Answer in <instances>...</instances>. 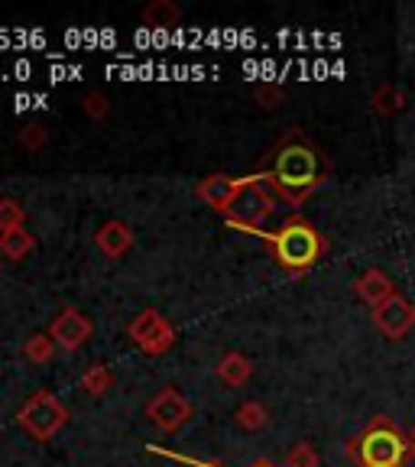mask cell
Listing matches in <instances>:
<instances>
[{"label":"cell","instance_id":"obj_1","mask_svg":"<svg viewBox=\"0 0 415 467\" xmlns=\"http://www.w3.org/2000/svg\"><path fill=\"white\" fill-rule=\"evenodd\" d=\"M321 175H325V166H321L318 150L306 137L292 133L266 156V166L260 172H254V182L266 185L279 198H285L292 208H299L318 189Z\"/></svg>","mask_w":415,"mask_h":467},{"label":"cell","instance_id":"obj_2","mask_svg":"<svg viewBox=\"0 0 415 467\" xmlns=\"http://www.w3.org/2000/svg\"><path fill=\"white\" fill-rule=\"evenodd\" d=\"M227 224H231L233 231L254 234V237L266 241L273 260H276L285 273L312 270L315 263L321 260V254H325V241H321V234L302 218H289L279 231H263V227L241 224V221H227Z\"/></svg>","mask_w":415,"mask_h":467},{"label":"cell","instance_id":"obj_3","mask_svg":"<svg viewBox=\"0 0 415 467\" xmlns=\"http://www.w3.org/2000/svg\"><path fill=\"white\" fill-rule=\"evenodd\" d=\"M72 412L52 389H36L20 409H16V425L26 431L33 441H52L66 429Z\"/></svg>","mask_w":415,"mask_h":467},{"label":"cell","instance_id":"obj_4","mask_svg":"<svg viewBox=\"0 0 415 467\" xmlns=\"http://www.w3.org/2000/svg\"><path fill=\"white\" fill-rule=\"evenodd\" d=\"M350 454H354V461H358L360 467H402V461H406V454H409V445H406V438L389 422H373L370 429L354 441Z\"/></svg>","mask_w":415,"mask_h":467},{"label":"cell","instance_id":"obj_5","mask_svg":"<svg viewBox=\"0 0 415 467\" xmlns=\"http://www.w3.org/2000/svg\"><path fill=\"white\" fill-rule=\"evenodd\" d=\"M127 337H130V344H137V348L143 350L146 358H162V354L172 350L175 328L160 308H143V312L127 325Z\"/></svg>","mask_w":415,"mask_h":467},{"label":"cell","instance_id":"obj_6","mask_svg":"<svg viewBox=\"0 0 415 467\" xmlns=\"http://www.w3.org/2000/svg\"><path fill=\"white\" fill-rule=\"evenodd\" d=\"M254 185V179L250 175H227V172H214V175H204L202 182L195 185V195L202 198L208 208H214L218 214H224V218H233V212H237V204L244 202V195H247V189Z\"/></svg>","mask_w":415,"mask_h":467},{"label":"cell","instance_id":"obj_7","mask_svg":"<svg viewBox=\"0 0 415 467\" xmlns=\"http://www.w3.org/2000/svg\"><path fill=\"white\" fill-rule=\"evenodd\" d=\"M146 416H150V422H153L160 431L175 435V431L185 429V425L192 422V416H195V406H192V402L185 400V396L179 393L175 387H162L153 400L146 402Z\"/></svg>","mask_w":415,"mask_h":467},{"label":"cell","instance_id":"obj_8","mask_svg":"<svg viewBox=\"0 0 415 467\" xmlns=\"http://www.w3.org/2000/svg\"><path fill=\"white\" fill-rule=\"evenodd\" d=\"M91 335H95V321L88 318L85 312H78L75 306H66L49 325V337L62 350H78Z\"/></svg>","mask_w":415,"mask_h":467},{"label":"cell","instance_id":"obj_9","mask_svg":"<svg viewBox=\"0 0 415 467\" xmlns=\"http://www.w3.org/2000/svg\"><path fill=\"white\" fill-rule=\"evenodd\" d=\"M373 325H377L389 341H399L415 325V308L409 306L402 296H389V299L383 302V306H377V312H373Z\"/></svg>","mask_w":415,"mask_h":467},{"label":"cell","instance_id":"obj_10","mask_svg":"<svg viewBox=\"0 0 415 467\" xmlns=\"http://www.w3.org/2000/svg\"><path fill=\"white\" fill-rule=\"evenodd\" d=\"M133 241H137V237H133V227L127 224V221H120V218L104 221V224L98 227V234H95V247L101 250L108 260H120V256L133 247Z\"/></svg>","mask_w":415,"mask_h":467},{"label":"cell","instance_id":"obj_11","mask_svg":"<svg viewBox=\"0 0 415 467\" xmlns=\"http://www.w3.org/2000/svg\"><path fill=\"white\" fill-rule=\"evenodd\" d=\"M214 373H218V379L224 387L237 389L254 377V364H250V358H244L241 350H227L224 358L218 360V367H214Z\"/></svg>","mask_w":415,"mask_h":467},{"label":"cell","instance_id":"obj_12","mask_svg":"<svg viewBox=\"0 0 415 467\" xmlns=\"http://www.w3.org/2000/svg\"><path fill=\"white\" fill-rule=\"evenodd\" d=\"M358 296L364 302H370L373 308H377V306H383V302H387L389 296H396V292H393V283H389L387 273L367 270L364 276L358 279Z\"/></svg>","mask_w":415,"mask_h":467},{"label":"cell","instance_id":"obj_13","mask_svg":"<svg viewBox=\"0 0 415 467\" xmlns=\"http://www.w3.org/2000/svg\"><path fill=\"white\" fill-rule=\"evenodd\" d=\"M140 20L146 26L153 29H169V26H179L182 23V7L175 4V0H153V4H146Z\"/></svg>","mask_w":415,"mask_h":467},{"label":"cell","instance_id":"obj_14","mask_svg":"<svg viewBox=\"0 0 415 467\" xmlns=\"http://www.w3.org/2000/svg\"><path fill=\"white\" fill-rule=\"evenodd\" d=\"M114 387H117L114 370H110V367H104V364H91L85 373H81V389H85L91 400H104V396H108Z\"/></svg>","mask_w":415,"mask_h":467},{"label":"cell","instance_id":"obj_15","mask_svg":"<svg viewBox=\"0 0 415 467\" xmlns=\"http://www.w3.org/2000/svg\"><path fill=\"white\" fill-rule=\"evenodd\" d=\"M36 247V237L26 231V224L16 227V231H7L0 234V254L7 256V260H26Z\"/></svg>","mask_w":415,"mask_h":467},{"label":"cell","instance_id":"obj_16","mask_svg":"<svg viewBox=\"0 0 415 467\" xmlns=\"http://www.w3.org/2000/svg\"><path fill=\"white\" fill-rule=\"evenodd\" d=\"M233 422L241 425L244 431H260L270 425V409L263 406V402L256 400H247L237 406V412H233Z\"/></svg>","mask_w":415,"mask_h":467},{"label":"cell","instance_id":"obj_17","mask_svg":"<svg viewBox=\"0 0 415 467\" xmlns=\"http://www.w3.org/2000/svg\"><path fill=\"white\" fill-rule=\"evenodd\" d=\"M52 354H56V341L49 337V331H39V335H29L26 344H23V358L29 360V364H49Z\"/></svg>","mask_w":415,"mask_h":467},{"label":"cell","instance_id":"obj_18","mask_svg":"<svg viewBox=\"0 0 415 467\" xmlns=\"http://www.w3.org/2000/svg\"><path fill=\"white\" fill-rule=\"evenodd\" d=\"M23 221H26V212H23V204L16 202V198H0V234L7 231H16V227H23Z\"/></svg>","mask_w":415,"mask_h":467},{"label":"cell","instance_id":"obj_19","mask_svg":"<svg viewBox=\"0 0 415 467\" xmlns=\"http://www.w3.org/2000/svg\"><path fill=\"white\" fill-rule=\"evenodd\" d=\"M373 108H377L379 114H393V110L406 108V91L396 85H383L377 95H373Z\"/></svg>","mask_w":415,"mask_h":467},{"label":"cell","instance_id":"obj_20","mask_svg":"<svg viewBox=\"0 0 415 467\" xmlns=\"http://www.w3.org/2000/svg\"><path fill=\"white\" fill-rule=\"evenodd\" d=\"M16 140H20L23 150H29V153H39V150L46 146V140H49V133H46L43 124H36V120H33V124L20 127V137H16Z\"/></svg>","mask_w":415,"mask_h":467},{"label":"cell","instance_id":"obj_21","mask_svg":"<svg viewBox=\"0 0 415 467\" xmlns=\"http://www.w3.org/2000/svg\"><path fill=\"white\" fill-rule=\"evenodd\" d=\"M81 110H85L91 120H104L110 114V98L104 91H88L85 101H81Z\"/></svg>","mask_w":415,"mask_h":467},{"label":"cell","instance_id":"obj_22","mask_svg":"<svg viewBox=\"0 0 415 467\" xmlns=\"http://www.w3.org/2000/svg\"><path fill=\"white\" fill-rule=\"evenodd\" d=\"M285 467H318V451L308 441H299V445L285 454Z\"/></svg>","mask_w":415,"mask_h":467},{"label":"cell","instance_id":"obj_23","mask_svg":"<svg viewBox=\"0 0 415 467\" xmlns=\"http://www.w3.org/2000/svg\"><path fill=\"white\" fill-rule=\"evenodd\" d=\"M254 98H256V104H260L263 110H276L279 101H283V91H279L276 85H260L254 91Z\"/></svg>","mask_w":415,"mask_h":467},{"label":"cell","instance_id":"obj_24","mask_svg":"<svg viewBox=\"0 0 415 467\" xmlns=\"http://www.w3.org/2000/svg\"><path fill=\"white\" fill-rule=\"evenodd\" d=\"M254 467H276V464H270V461H256Z\"/></svg>","mask_w":415,"mask_h":467}]
</instances>
